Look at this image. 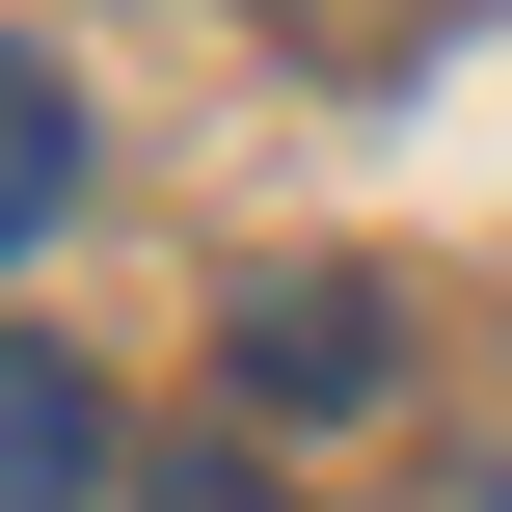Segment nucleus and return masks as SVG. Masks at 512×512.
Segmentation results:
<instances>
[{"mask_svg":"<svg viewBox=\"0 0 512 512\" xmlns=\"http://www.w3.org/2000/svg\"><path fill=\"white\" fill-rule=\"evenodd\" d=\"M216 378H243V432H351V405L405 378V324H378L351 270H270V297L216 324Z\"/></svg>","mask_w":512,"mask_h":512,"instance_id":"nucleus-1","label":"nucleus"},{"mask_svg":"<svg viewBox=\"0 0 512 512\" xmlns=\"http://www.w3.org/2000/svg\"><path fill=\"white\" fill-rule=\"evenodd\" d=\"M486 512H512V486H486Z\"/></svg>","mask_w":512,"mask_h":512,"instance_id":"nucleus-5","label":"nucleus"},{"mask_svg":"<svg viewBox=\"0 0 512 512\" xmlns=\"http://www.w3.org/2000/svg\"><path fill=\"white\" fill-rule=\"evenodd\" d=\"M135 486V432H108V378L54 351V324H0V512H108Z\"/></svg>","mask_w":512,"mask_h":512,"instance_id":"nucleus-2","label":"nucleus"},{"mask_svg":"<svg viewBox=\"0 0 512 512\" xmlns=\"http://www.w3.org/2000/svg\"><path fill=\"white\" fill-rule=\"evenodd\" d=\"M54 216H81V81H54V54L0 27V270H27Z\"/></svg>","mask_w":512,"mask_h":512,"instance_id":"nucleus-3","label":"nucleus"},{"mask_svg":"<svg viewBox=\"0 0 512 512\" xmlns=\"http://www.w3.org/2000/svg\"><path fill=\"white\" fill-rule=\"evenodd\" d=\"M135 512H297V486H270V459H162Z\"/></svg>","mask_w":512,"mask_h":512,"instance_id":"nucleus-4","label":"nucleus"}]
</instances>
